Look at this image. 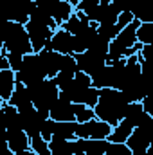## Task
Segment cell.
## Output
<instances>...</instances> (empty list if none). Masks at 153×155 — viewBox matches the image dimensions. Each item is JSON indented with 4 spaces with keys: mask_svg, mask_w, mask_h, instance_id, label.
<instances>
[{
    "mask_svg": "<svg viewBox=\"0 0 153 155\" xmlns=\"http://www.w3.org/2000/svg\"><path fill=\"white\" fill-rule=\"evenodd\" d=\"M128 103L130 101L126 99V96L121 90H117V88H101L97 103L94 105L92 110H94V116L99 121H105L106 124L115 126L124 117Z\"/></svg>",
    "mask_w": 153,
    "mask_h": 155,
    "instance_id": "1",
    "label": "cell"
},
{
    "mask_svg": "<svg viewBox=\"0 0 153 155\" xmlns=\"http://www.w3.org/2000/svg\"><path fill=\"white\" fill-rule=\"evenodd\" d=\"M27 90H29L31 103H33V107L36 108V112H38L43 119H47L50 107H52L54 101L58 99V87L54 85V81L49 79V78H45V79H41L38 83L27 87Z\"/></svg>",
    "mask_w": 153,
    "mask_h": 155,
    "instance_id": "2",
    "label": "cell"
},
{
    "mask_svg": "<svg viewBox=\"0 0 153 155\" xmlns=\"http://www.w3.org/2000/svg\"><path fill=\"white\" fill-rule=\"evenodd\" d=\"M2 43H4L5 52H13V54H20V56H25V54L33 52L27 31H25V27L22 24L9 22L7 31H5V35L2 38Z\"/></svg>",
    "mask_w": 153,
    "mask_h": 155,
    "instance_id": "3",
    "label": "cell"
},
{
    "mask_svg": "<svg viewBox=\"0 0 153 155\" xmlns=\"http://www.w3.org/2000/svg\"><path fill=\"white\" fill-rule=\"evenodd\" d=\"M15 78H16V83H22L25 87H31L41 79H45V71H43L38 52H31L24 56L22 69L15 72Z\"/></svg>",
    "mask_w": 153,
    "mask_h": 155,
    "instance_id": "4",
    "label": "cell"
},
{
    "mask_svg": "<svg viewBox=\"0 0 153 155\" xmlns=\"http://www.w3.org/2000/svg\"><path fill=\"white\" fill-rule=\"evenodd\" d=\"M33 9L34 0H0V16L15 24L25 25Z\"/></svg>",
    "mask_w": 153,
    "mask_h": 155,
    "instance_id": "5",
    "label": "cell"
},
{
    "mask_svg": "<svg viewBox=\"0 0 153 155\" xmlns=\"http://www.w3.org/2000/svg\"><path fill=\"white\" fill-rule=\"evenodd\" d=\"M110 132L112 126L97 117L76 124V139H108Z\"/></svg>",
    "mask_w": 153,
    "mask_h": 155,
    "instance_id": "6",
    "label": "cell"
},
{
    "mask_svg": "<svg viewBox=\"0 0 153 155\" xmlns=\"http://www.w3.org/2000/svg\"><path fill=\"white\" fill-rule=\"evenodd\" d=\"M74 60H76V65H77V71L92 76L96 71H99L101 67L106 65V56L103 54H97L90 49L83 51V52H77V54H72Z\"/></svg>",
    "mask_w": 153,
    "mask_h": 155,
    "instance_id": "7",
    "label": "cell"
},
{
    "mask_svg": "<svg viewBox=\"0 0 153 155\" xmlns=\"http://www.w3.org/2000/svg\"><path fill=\"white\" fill-rule=\"evenodd\" d=\"M25 31H27V36H29V41H31V47H33V52H40L41 49H45V45L49 43V40L52 36V29L41 25V24H36L33 20H27L25 22Z\"/></svg>",
    "mask_w": 153,
    "mask_h": 155,
    "instance_id": "8",
    "label": "cell"
},
{
    "mask_svg": "<svg viewBox=\"0 0 153 155\" xmlns=\"http://www.w3.org/2000/svg\"><path fill=\"white\" fill-rule=\"evenodd\" d=\"M47 51H54L58 54H74V36L69 35L65 29L58 27L52 36L49 40V43L45 45Z\"/></svg>",
    "mask_w": 153,
    "mask_h": 155,
    "instance_id": "9",
    "label": "cell"
},
{
    "mask_svg": "<svg viewBox=\"0 0 153 155\" xmlns=\"http://www.w3.org/2000/svg\"><path fill=\"white\" fill-rule=\"evenodd\" d=\"M20 117H22V130L27 134V137H34V135H40V126H41V121L43 117L36 112L34 107L20 112Z\"/></svg>",
    "mask_w": 153,
    "mask_h": 155,
    "instance_id": "10",
    "label": "cell"
},
{
    "mask_svg": "<svg viewBox=\"0 0 153 155\" xmlns=\"http://www.w3.org/2000/svg\"><path fill=\"white\" fill-rule=\"evenodd\" d=\"M49 117L52 121H76L74 119V103L58 97L49 110Z\"/></svg>",
    "mask_w": 153,
    "mask_h": 155,
    "instance_id": "11",
    "label": "cell"
},
{
    "mask_svg": "<svg viewBox=\"0 0 153 155\" xmlns=\"http://www.w3.org/2000/svg\"><path fill=\"white\" fill-rule=\"evenodd\" d=\"M7 103H9L11 107H15L18 112H24V110L31 108L33 103H31V96H29L27 87L22 85V83H16V85H15V90H13V94H11V97L7 99Z\"/></svg>",
    "mask_w": 153,
    "mask_h": 155,
    "instance_id": "12",
    "label": "cell"
},
{
    "mask_svg": "<svg viewBox=\"0 0 153 155\" xmlns=\"http://www.w3.org/2000/svg\"><path fill=\"white\" fill-rule=\"evenodd\" d=\"M5 141H7V148L13 153L29 150V137L24 130H5Z\"/></svg>",
    "mask_w": 153,
    "mask_h": 155,
    "instance_id": "13",
    "label": "cell"
},
{
    "mask_svg": "<svg viewBox=\"0 0 153 155\" xmlns=\"http://www.w3.org/2000/svg\"><path fill=\"white\" fill-rule=\"evenodd\" d=\"M38 54L41 60V65H43V71H45V78L52 79L60 72V56L61 54H58L54 51H47V49H41Z\"/></svg>",
    "mask_w": 153,
    "mask_h": 155,
    "instance_id": "14",
    "label": "cell"
},
{
    "mask_svg": "<svg viewBox=\"0 0 153 155\" xmlns=\"http://www.w3.org/2000/svg\"><path fill=\"white\" fill-rule=\"evenodd\" d=\"M96 36H97V24H92L90 22V25L85 31H81L79 35L74 36V54L86 51L92 45V41L96 40Z\"/></svg>",
    "mask_w": 153,
    "mask_h": 155,
    "instance_id": "15",
    "label": "cell"
},
{
    "mask_svg": "<svg viewBox=\"0 0 153 155\" xmlns=\"http://www.w3.org/2000/svg\"><path fill=\"white\" fill-rule=\"evenodd\" d=\"M88 25H90L88 18H86V16H85L81 11H74V13L70 15V18H69L67 22H63L60 27H61V29H65L69 35L76 36V35H79L81 31H85Z\"/></svg>",
    "mask_w": 153,
    "mask_h": 155,
    "instance_id": "16",
    "label": "cell"
},
{
    "mask_svg": "<svg viewBox=\"0 0 153 155\" xmlns=\"http://www.w3.org/2000/svg\"><path fill=\"white\" fill-rule=\"evenodd\" d=\"M76 144L85 155H105L108 148V139H76Z\"/></svg>",
    "mask_w": 153,
    "mask_h": 155,
    "instance_id": "17",
    "label": "cell"
},
{
    "mask_svg": "<svg viewBox=\"0 0 153 155\" xmlns=\"http://www.w3.org/2000/svg\"><path fill=\"white\" fill-rule=\"evenodd\" d=\"M74 13V7L67 2V0H60V2H56V4H52L50 5V9H49V15L52 16V20L56 22V25L60 27L63 22H67L69 18H70V15Z\"/></svg>",
    "mask_w": 153,
    "mask_h": 155,
    "instance_id": "18",
    "label": "cell"
},
{
    "mask_svg": "<svg viewBox=\"0 0 153 155\" xmlns=\"http://www.w3.org/2000/svg\"><path fill=\"white\" fill-rule=\"evenodd\" d=\"M76 121H54L52 139L74 141L76 139Z\"/></svg>",
    "mask_w": 153,
    "mask_h": 155,
    "instance_id": "19",
    "label": "cell"
},
{
    "mask_svg": "<svg viewBox=\"0 0 153 155\" xmlns=\"http://www.w3.org/2000/svg\"><path fill=\"white\" fill-rule=\"evenodd\" d=\"M15 85H16V78H15V72L11 69L0 71V99L4 103H7V99L11 97Z\"/></svg>",
    "mask_w": 153,
    "mask_h": 155,
    "instance_id": "20",
    "label": "cell"
},
{
    "mask_svg": "<svg viewBox=\"0 0 153 155\" xmlns=\"http://www.w3.org/2000/svg\"><path fill=\"white\" fill-rule=\"evenodd\" d=\"M139 20H135L133 18V22L132 24H128L126 27H122L121 31H119V35L115 36V41L122 47V49H130L135 41H137V36H135V31H137V27H139Z\"/></svg>",
    "mask_w": 153,
    "mask_h": 155,
    "instance_id": "21",
    "label": "cell"
},
{
    "mask_svg": "<svg viewBox=\"0 0 153 155\" xmlns=\"http://www.w3.org/2000/svg\"><path fill=\"white\" fill-rule=\"evenodd\" d=\"M132 15L141 24L153 22V0H137L132 9Z\"/></svg>",
    "mask_w": 153,
    "mask_h": 155,
    "instance_id": "22",
    "label": "cell"
},
{
    "mask_svg": "<svg viewBox=\"0 0 153 155\" xmlns=\"http://www.w3.org/2000/svg\"><path fill=\"white\" fill-rule=\"evenodd\" d=\"M133 126L126 121V119H121L115 126H112V132L108 135V141L110 143H124L128 139V135L132 134Z\"/></svg>",
    "mask_w": 153,
    "mask_h": 155,
    "instance_id": "23",
    "label": "cell"
},
{
    "mask_svg": "<svg viewBox=\"0 0 153 155\" xmlns=\"http://www.w3.org/2000/svg\"><path fill=\"white\" fill-rule=\"evenodd\" d=\"M4 114H5V130H22V117L20 112L11 107L9 103H2Z\"/></svg>",
    "mask_w": 153,
    "mask_h": 155,
    "instance_id": "24",
    "label": "cell"
},
{
    "mask_svg": "<svg viewBox=\"0 0 153 155\" xmlns=\"http://www.w3.org/2000/svg\"><path fill=\"white\" fill-rule=\"evenodd\" d=\"M146 112H144V108H142V105H141V101H137V103H128V107H126V112H124V117L122 119H126L133 128L141 123V119L144 116Z\"/></svg>",
    "mask_w": 153,
    "mask_h": 155,
    "instance_id": "25",
    "label": "cell"
},
{
    "mask_svg": "<svg viewBox=\"0 0 153 155\" xmlns=\"http://www.w3.org/2000/svg\"><path fill=\"white\" fill-rule=\"evenodd\" d=\"M49 152H50V155H74V146H72V141L50 139Z\"/></svg>",
    "mask_w": 153,
    "mask_h": 155,
    "instance_id": "26",
    "label": "cell"
},
{
    "mask_svg": "<svg viewBox=\"0 0 153 155\" xmlns=\"http://www.w3.org/2000/svg\"><path fill=\"white\" fill-rule=\"evenodd\" d=\"M135 36H137V41L142 45H153V22L139 24Z\"/></svg>",
    "mask_w": 153,
    "mask_h": 155,
    "instance_id": "27",
    "label": "cell"
},
{
    "mask_svg": "<svg viewBox=\"0 0 153 155\" xmlns=\"http://www.w3.org/2000/svg\"><path fill=\"white\" fill-rule=\"evenodd\" d=\"M29 150H33L36 155H50L49 152V143L41 139L40 135H34L29 139Z\"/></svg>",
    "mask_w": 153,
    "mask_h": 155,
    "instance_id": "28",
    "label": "cell"
},
{
    "mask_svg": "<svg viewBox=\"0 0 153 155\" xmlns=\"http://www.w3.org/2000/svg\"><path fill=\"white\" fill-rule=\"evenodd\" d=\"M119 27L115 25V24H101V25H97V35L101 36L103 40H106L108 43L115 40V36L119 35Z\"/></svg>",
    "mask_w": 153,
    "mask_h": 155,
    "instance_id": "29",
    "label": "cell"
},
{
    "mask_svg": "<svg viewBox=\"0 0 153 155\" xmlns=\"http://www.w3.org/2000/svg\"><path fill=\"white\" fill-rule=\"evenodd\" d=\"M94 110L90 107H85V105H76L74 103V119L76 123H85V121H90L94 119Z\"/></svg>",
    "mask_w": 153,
    "mask_h": 155,
    "instance_id": "30",
    "label": "cell"
},
{
    "mask_svg": "<svg viewBox=\"0 0 153 155\" xmlns=\"http://www.w3.org/2000/svg\"><path fill=\"white\" fill-rule=\"evenodd\" d=\"M60 72H70V74L77 72L76 60L72 54H61L60 56Z\"/></svg>",
    "mask_w": 153,
    "mask_h": 155,
    "instance_id": "31",
    "label": "cell"
},
{
    "mask_svg": "<svg viewBox=\"0 0 153 155\" xmlns=\"http://www.w3.org/2000/svg\"><path fill=\"white\" fill-rule=\"evenodd\" d=\"M52 130H54V121H52L50 117L43 119V121H41V126H40V137L49 143V141L52 139Z\"/></svg>",
    "mask_w": 153,
    "mask_h": 155,
    "instance_id": "32",
    "label": "cell"
},
{
    "mask_svg": "<svg viewBox=\"0 0 153 155\" xmlns=\"http://www.w3.org/2000/svg\"><path fill=\"white\" fill-rule=\"evenodd\" d=\"M97 4H99V0H79L77 5L74 7V11H81V13L86 16V15H90V13L97 7Z\"/></svg>",
    "mask_w": 153,
    "mask_h": 155,
    "instance_id": "33",
    "label": "cell"
},
{
    "mask_svg": "<svg viewBox=\"0 0 153 155\" xmlns=\"http://www.w3.org/2000/svg\"><path fill=\"white\" fill-rule=\"evenodd\" d=\"M5 60H7L9 69H11L13 72H16V71L22 69V60H24V56H20V54H13V52H5Z\"/></svg>",
    "mask_w": 153,
    "mask_h": 155,
    "instance_id": "34",
    "label": "cell"
},
{
    "mask_svg": "<svg viewBox=\"0 0 153 155\" xmlns=\"http://www.w3.org/2000/svg\"><path fill=\"white\" fill-rule=\"evenodd\" d=\"M72 81L76 83L77 87H81V88H86V87H92V79L88 74H85V72H81V71H77L74 78H72Z\"/></svg>",
    "mask_w": 153,
    "mask_h": 155,
    "instance_id": "35",
    "label": "cell"
},
{
    "mask_svg": "<svg viewBox=\"0 0 153 155\" xmlns=\"http://www.w3.org/2000/svg\"><path fill=\"white\" fill-rule=\"evenodd\" d=\"M106 150L114 152L115 155H132V152L128 150V146H126L124 143H110V141H108V148H106Z\"/></svg>",
    "mask_w": 153,
    "mask_h": 155,
    "instance_id": "36",
    "label": "cell"
},
{
    "mask_svg": "<svg viewBox=\"0 0 153 155\" xmlns=\"http://www.w3.org/2000/svg\"><path fill=\"white\" fill-rule=\"evenodd\" d=\"M132 22H133V15H132L130 11H124V13H119L115 25H117L119 29H122V27H126V25H128V24H132Z\"/></svg>",
    "mask_w": 153,
    "mask_h": 155,
    "instance_id": "37",
    "label": "cell"
},
{
    "mask_svg": "<svg viewBox=\"0 0 153 155\" xmlns=\"http://www.w3.org/2000/svg\"><path fill=\"white\" fill-rule=\"evenodd\" d=\"M7 148V141H5V130H0V150Z\"/></svg>",
    "mask_w": 153,
    "mask_h": 155,
    "instance_id": "38",
    "label": "cell"
},
{
    "mask_svg": "<svg viewBox=\"0 0 153 155\" xmlns=\"http://www.w3.org/2000/svg\"><path fill=\"white\" fill-rule=\"evenodd\" d=\"M0 130H5V114H4L2 105H0Z\"/></svg>",
    "mask_w": 153,
    "mask_h": 155,
    "instance_id": "39",
    "label": "cell"
},
{
    "mask_svg": "<svg viewBox=\"0 0 153 155\" xmlns=\"http://www.w3.org/2000/svg\"><path fill=\"white\" fill-rule=\"evenodd\" d=\"M4 69H9V63H7V60H5V54L0 56V71H4Z\"/></svg>",
    "mask_w": 153,
    "mask_h": 155,
    "instance_id": "40",
    "label": "cell"
},
{
    "mask_svg": "<svg viewBox=\"0 0 153 155\" xmlns=\"http://www.w3.org/2000/svg\"><path fill=\"white\" fill-rule=\"evenodd\" d=\"M15 155H36L33 150H24V152H18V153H15Z\"/></svg>",
    "mask_w": 153,
    "mask_h": 155,
    "instance_id": "41",
    "label": "cell"
},
{
    "mask_svg": "<svg viewBox=\"0 0 153 155\" xmlns=\"http://www.w3.org/2000/svg\"><path fill=\"white\" fill-rule=\"evenodd\" d=\"M0 155H15L9 148H4V150H0Z\"/></svg>",
    "mask_w": 153,
    "mask_h": 155,
    "instance_id": "42",
    "label": "cell"
},
{
    "mask_svg": "<svg viewBox=\"0 0 153 155\" xmlns=\"http://www.w3.org/2000/svg\"><path fill=\"white\" fill-rule=\"evenodd\" d=\"M67 2H69V4H70L72 7H76V5H77V2H79V0H67Z\"/></svg>",
    "mask_w": 153,
    "mask_h": 155,
    "instance_id": "43",
    "label": "cell"
},
{
    "mask_svg": "<svg viewBox=\"0 0 153 155\" xmlns=\"http://www.w3.org/2000/svg\"><path fill=\"white\" fill-rule=\"evenodd\" d=\"M2 54H5V49H4V43L0 41V56H2Z\"/></svg>",
    "mask_w": 153,
    "mask_h": 155,
    "instance_id": "44",
    "label": "cell"
},
{
    "mask_svg": "<svg viewBox=\"0 0 153 155\" xmlns=\"http://www.w3.org/2000/svg\"><path fill=\"white\" fill-rule=\"evenodd\" d=\"M105 155H115L114 152H110V150H106V152H105Z\"/></svg>",
    "mask_w": 153,
    "mask_h": 155,
    "instance_id": "45",
    "label": "cell"
},
{
    "mask_svg": "<svg viewBox=\"0 0 153 155\" xmlns=\"http://www.w3.org/2000/svg\"><path fill=\"white\" fill-rule=\"evenodd\" d=\"M2 103H4V101H2V99H0V105H2Z\"/></svg>",
    "mask_w": 153,
    "mask_h": 155,
    "instance_id": "46",
    "label": "cell"
}]
</instances>
